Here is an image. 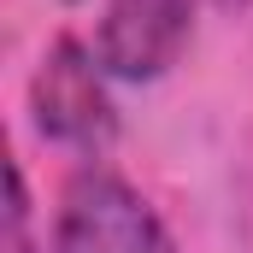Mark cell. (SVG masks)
<instances>
[{"instance_id": "cell-1", "label": "cell", "mask_w": 253, "mask_h": 253, "mask_svg": "<svg viewBox=\"0 0 253 253\" xmlns=\"http://www.w3.org/2000/svg\"><path fill=\"white\" fill-rule=\"evenodd\" d=\"M53 253H177L165 218L147 194L106 165H83L59 189L53 212Z\"/></svg>"}, {"instance_id": "cell-2", "label": "cell", "mask_w": 253, "mask_h": 253, "mask_svg": "<svg viewBox=\"0 0 253 253\" xmlns=\"http://www.w3.org/2000/svg\"><path fill=\"white\" fill-rule=\"evenodd\" d=\"M30 118L42 129V141H59L71 153H106L118 135V106L106 94V65L94 59V47L59 36L36 77H30Z\"/></svg>"}, {"instance_id": "cell-3", "label": "cell", "mask_w": 253, "mask_h": 253, "mask_svg": "<svg viewBox=\"0 0 253 253\" xmlns=\"http://www.w3.org/2000/svg\"><path fill=\"white\" fill-rule=\"evenodd\" d=\"M194 6L189 0H106L94 30V59L118 83H153L189 47Z\"/></svg>"}, {"instance_id": "cell-4", "label": "cell", "mask_w": 253, "mask_h": 253, "mask_svg": "<svg viewBox=\"0 0 253 253\" xmlns=\"http://www.w3.org/2000/svg\"><path fill=\"white\" fill-rule=\"evenodd\" d=\"M6 253H36V242H30V189H24L18 165H6Z\"/></svg>"}, {"instance_id": "cell-5", "label": "cell", "mask_w": 253, "mask_h": 253, "mask_svg": "<svg viewBox=\"0 0 253 253\" xmlns=\"http://www.w3.org/2000/svg\"><path fill=\"white\" fill-rule=\"evenodd\" d=\"M224 6H248V0H224Z\"/></svg>"}]
</instances>
